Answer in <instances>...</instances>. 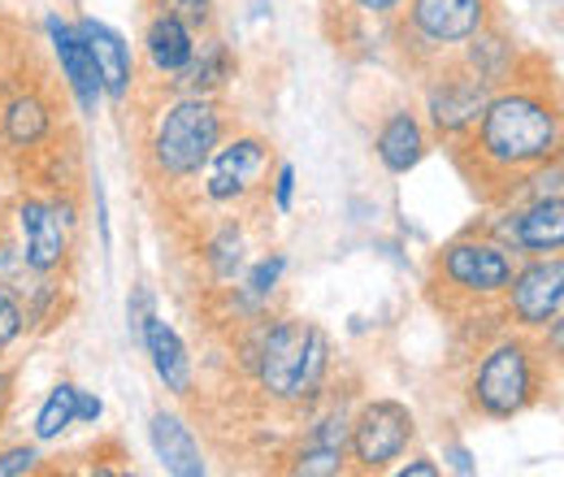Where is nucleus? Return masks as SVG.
I'll use <instances>...</instances> for the list:
<instances>
[{"label":"nucleus","instance_id":"14","mask_svg":"<svg viewBox=\"0 0 564 477\" xmlns=\"http://www.w3.org/2000/svg\"><path fill=\"white\" fill-rule=\"evenodd\" d=\"M44 31H48L53 57H57V66H62V78H66V87H70L74 105H78V109L91 118V113L100 109L105 91H100V74H96V62H91V53H87L83 35L74 31L70 22H62L57 13L44 22Z\"/></svg>","mask_w":564,"mask_h":477},{"label":"nucleus","instance_id":"20","mask_svg":"<svg viewBox=\"0 0 564 477\" xmlns=\"http://www.w3.org/2000/svg\"><path fill=\"white\" fill-rule=\"evenodd\" d=\"M422 156H425V127L417 122V113L395 109V113L382 122V131H378V161H382L391 174H409Z\"/></svg>","mask_w":564,"mask_h":477},{"label":"nucleus","instance_id":"7","mask_svg":"<svg viewBox=\"0 0 564 477\" xmlns=\"http://www.w3.org/2000/svg\"><path fill=\"white\" fill-rule=\"evenodd\" d=\"M508 317L521 330H547L552 322H561L564 304V261L552 257H534L530 265L512 270L508 278Z\"/></svg>","mask_w":564,"mask_h":477},{"label":"nucleus","instance_id":"5","mask_svg":"<svg viewBox=\"0 0 564 477\" xmlns=\"http://www.w3.org/2000/svg\"><path fill=\"white\" fill-rule=\"evenodd\" d=\"M438 278L447 282V291L465 295V300H478L487 304L495 295H503L508 278H512V257L499 239H478V235H465V239H452L438 257Z\"/></svg>","mask_w":564,"mask_h":477},{"label":"nucleus","instance_id":"13","mask_svg":"<svg viewBox=\"0 0 564 477\" xmlns=\"http://www.w3.org/2000/svg\"><path fill=\"white\" fill-rule=\"evenodd\" d=\"M74 31L83 35L91 62H96V74H100V91L105 100L113 105H127L131 96V83H135V57H131V44L100 18H78Z\"/></svg>","mask_w":564,"mask_h":477},{"label":"nucleus","instance_id":"28","mask_svg":"<svg viewBox=\"0 0 564 477\" xmlns=\"http://www.w3.org/2000/svg\"><path fill=\"white\" fill-rule=\"evenodd\" d=\"M40 469V452L35 447H4L0 452V477H22Z\"/></svg>","mask_w":564,"mask_h":477},{"label":"nucleus","instance_id":"4","mask_svg":"<svg viewBox=\"0 0 564 477\" xmlns=\"http://www.w3.org/2000/svg\"><path fill=\"white\" fill-rule=\"evenodd\" d=\"M539 387H543L539 351L525 339H499L474 373L469 400L491 421H512L539 400Z\"/></svg>","mask_w":564,"mask_h":477},{"label":"nucleus","instance_id":"30","mask_svg":"<svg viewBox=\"0 0 564 477\" xmlns=\"http://www.w3.org/2000/svg\"><path fill=\"white\" fill-rule=\"evenodd\" d=\"M100 412H105V404H100L96 395H87V391H74V421H83V425H96V421H100Z\"/></svg>","mask_w":564,"mask_h":477},{"label":"nucleus","instance_id":"33","mask_svg":"<svg viewBox=\"0 0 564 477\" xmlns=\"http://www.w3.org/2000/svg\"><path fill=\"white\" fill-rule=\"evenodd\" d=\"M9 395H13V373L0 365V421H4V409H9Z\"/></svg>","mask_w":564,"mask_h":477},{"label":"nucleus","instance_id":"16","mask_svg":"<svg viewBox=\"0 0 564 477\" xmlns=\"http://www.w3.org/2000/svg\"><path fill=\"white\" fill-rule=\"evenodd\" d=\"M140 347L152 356V369H156V378H161V387H165L170 395H192V378H196V369H192L187 343L178 339V330H174L170 322L152 317L148 330H143Z\"/></svg>","mask_w":564,"mask_h":477},{"label":"nucleus","instance_id":"19","mask_svg":"<svg viewBox=\"0 0 564 477\" xmlns=\"http://www.w3.org/2000/svg\"><path fill=\"white\" fill-rule=\"evenodd\" d=\"M196 44H200L196 31H192L187 22H178V18H170V13H156V18L148 22V31H143L148 66L156 69V74H165V78H178L183 69L192 66Z\"/></svg>","mask_w":564,"mask_h":477},{"label":"nucleus","instance_id":"29","mask_svg":"<svg viewBox=\"0 0 564 477\" xmlns=\"http://www.w3.org/2000/svg\"><path fill=\"white\" fill-rule=\"evenodd\" d=\"M291 196H295V170H291V165H279V174H274V208L286 213V208H291Z\"/></svg>","mask_w":564,"mask_h":477},{"label":"nucleus","instance_id":"27","mask_svg":"<svg viewBox=\"0 0 564 477\" xmlns=\"http://www.w3.org/2000/svg\"><path fill=\"white\" fill-rule=\"evenodd\" d=\"M156 317V308H152V291L148 286H135L131 291V304H127V326H131V339L140 343L143 330H148V322Z\"/></svg>","mask_w":564,"mask_h":477},{"label":"nucleus","instance_id":"12","mask_svg":"<svg viewBox=\"0 0 564 477\" xmlns=\"http://www.w3.org/2000/svg\"><path fill=\"white\" fill-rule=\"evenodd\" d=\"M499 243L530 257H552L564 248V205L561 196H534L525 208L499 221Z\"/></svg>","mask_w":564,"mask_h":477},{"label":"nucleus","instance_id":"15","mask_svg":"<svg viewBox=\"0 0 564 477\" xmlns=\"http://www.w3.org/2000/svg\"><path fill=\"white\" fill-rule=\"evenodd\" d=\"M348 434H352V416H348L344 409L326 412V416L308 430L304 447L295 452L291 474H304V477L344 474V460H348Z\"/></svg>","mask_w":564,"mask_h":477},{"label":"nucleus","instance_id":"11","mask_svg":"<svg viewBox=\"0 0 564 477\" xmlns=\"http://www.w3.org/2000/svg\"><path fill=\"white\" fill-rule=\"evenodd\" d=\"M491 18V0H409V22L434 48L469 44Z\"/></svg>","mask_w":564,"mask_h":477},{"label":"nucleus","instance_id":"1","mask_svg":"<svg viewBox=\"0 0 564 477\" xmlns=\"http://www.w3.org/2000/svg\"><path fill=\"white\" fill-rule=\"evenodd\" d=\"M478 165L499 178H521L556 161L561 148V113L543 91L517 87L487 100L478 127L469 131Z\"/></svg>","mask_w":564,"mask_h":477},{"label":"nucleus","instance_id":"17","mask_svg":"<svg viewBox=\"0 0 564 477\" xmlns=\"http://www.w3.org/2000/svg\"><path fill=\"white\" fill-rule=\"evenodd\" d=\"M0 135L9 148H40L53 135V105L35 87H18L0 105Z\"/></svg>","mask_w":564,"mask_h":477},{"label":"nucleus","instance_id":"32","mask_svg":"<svg viewBox=\"0 0 564 477\" xmlns=\"http://www.w3.org/2000/svg\"><path fill=\"white\" fill-rule=\"evenodd\" d=\"M400 477H438V465L425 460V456H417V460H409V465L400 469Z\"/></svg>","mask_w":564,"mask_h":477},{"label":"nucleus","instance_id":"9","mask_svg":"<svg viewBox=\"0 0 564 477\" xmlns=\"http://www.w3.org/2000/svg\"><path fill=\"white\" fill-rule=\"evenodd\" d=\"M205 170H209L205 196H209L213 205H235V200L252 196V192L265 183L270 148H265V139L239 135V139H230V143H217Z\"/></svg>","mask_w":564,"mask_h":477},{"label":"nucleus","instance_id":"25","mask_svg":"<svg viewBox=\"0 0 564 477\" xmlns=\"http://www.w3.org/2000/svg\"><path fill=\"white\" fill-rule=\"evenodd\" d=\"M152 4H156V13H170V18L187 22L192 31L213 22V0H152Z\"/></svg>","mask_w":564,"mask_h":477},{"label":"nucleus","instance_id":"6","mask_svg":"<svg viewBox=\"0 0 564 477\" xmlns=\"http://www.w3.org/2000/svg\"><path fill=\"white\" fill-rule=\"evenodd\" d=\"M413 434H417V416L404 409L400 400H373L352 421L348 452H352L356 465L365 474H382L391 460L404 456V447L413 443Z\"/></svg>","mask_w":564,"mask_h":477},{"label":"nucleus","instance_id":"22","mask_svg":"<svg viewBox=\"0 0 564 477\" xmlns=\"http://www.w3.org/2000/svg\"><path fill=\"white\" fill-rule=\"evenodd\" d=\"M74 391H78L74 382H62V387L48 391L44 409H40V416H35V438H40V443L62 438V434L74 425Z\"/></svg>","mask_w":564,"mask_h":477},{"label":"nucleus","instance_id":"2","mask_svg":"<svg viewBox=\"0 0 564 477\" xmlns=\"http://www.w3.org/2000/svg\"><path fill=\"white\" fill-rule=\"evenodd\" d=\"M252 369L270 400H279V404L313 400L330 369V343L322 335V326H313V322L279 317L274 326L261 330Z\"/></svg>","mask_w":564,"mask_h":477},{"label":"nucleus","instance_id":"31","mask_svg":"<svg viewBox=\"0 0 564 477\" xmlns=\"http://www.w3.org/2000/svg\"><path fill=\"white\" fill-rule=\"evenodd\" d=\"M360 13H369V18H382V13H391V9H400L404 0H352Z\"/></svg>","mask_w":564,"mask_h":477},{"label":"nucleus","instance_id":"10","mask_svg":"<svg viewBox=\"0 0 564 477\" xmlns=\"http://www.w3.org/2000/svg\"><path fill=\"white\" fill-rule=\"evenodd\" d=\"M491 96H495L491 83H482L469 69H456V74H447V78H438L430 87L425 109H430V122H434L438 135L465 139L478 127V118H482V109H487Z\"/></svg>","mask_w":564,"mask_h":477},{"label":"nucleus","instance_id":"26","mask_svg":"<svg viewBox=\"0 0 564 477\" xmlns=\"http://www.w3.org/2000/svg\"><path fill=\"white\" fill-rule=\"evenodd\" d=\"M22 330H26V313H22V308H18V300L0 286V351L18 339Z\"/></svg>","mask_w":564,"mask_h":477},{"label":"nucleus","instance_id":"21","mask_svg":"<svg viewBox=\"0 0 564 477\" xmlns=\"http://www.w3.org/2000/svg\"><path fill=\"white\" fill-rule=\"evenodd\" d=\"M230 74H235L230 48H226L221 40H205V44H196L192 66L183 69L178 78H170V83H183V87H187V96H213Z\"/></svg>","mask_w":564,"mask_h":477},{"label":"nucleus","instance_id":"3","mask_svg":"<svg viewBox=\"0 0 564 477\" xmlns=\"http://www.w3.org/2000/svg\"><path fill=\"white\" fill-rule=\"evenodd\" d=\"M221 143V109L209 96H178L161 109L148 152L161 178H196Z\"/></svg>","mask_w":564,"mask_h":477},{"label":"nucleus","instance_id":"24","mask_svg":"<svg viewBox=\"0 0 564 477\" xmlns=\"http://www.w3.org/2000/svg\"><path fill=\"white\" fill-rule=\"evenodd\" d=\"M282 270H286V257H265V261H257L252 270H248V278H243V291L252 295V300H270L274 295V286H279Z\"/></svg>","mask_w":564,"mask_h":477},{"label":"nucleus","instance_id":"8","mask_svg":"<svg viewBox=\"0 0 564 477\" xmlns=\"http://www.w3.org/2000/svg\"><path fill=\"white\" fill-rule=\"evenodd\" d=\"M70 208L62 200H22L18 205V230H22V265L31 273H57L70 257Z\"/></svg>","mask_w":564,"mask_h":477},{"label":"nucleus","instance_id":"18","mask_svg":"<svg viewBox=\"0 0 564 477\" xmlns=\"http://www.w3.org/2000/svg\"><path fill=\"white\" fill-rule=\"evenodd\" d=\"M148 438H152V452L161 460V469L174 477H205L209 465L200 456V443L192 438V430L174 416V412H156L152 425H148Z\"/></svg>","mask_w":564,"mask_h":477},{"label":"nucleus","instance_id":"34","mask_svg":"<svg viewBox=\"0 0 564 477\" xmlns=\"http://www.w3.org/2000/svg\"><path fill=\"white\" fill-rule=\"evenodd\" d=\"M452 469H456V474H474V460H469L465 447H452Z\"/></svg>","mask_w":564,"mask_h":477},{"label":"nucleus","instance_id":"23","mask_svg":"<svg viewBox=\"0 0 564 477\" xmlns=\"http://www.w3.org/2000/svg\"><path fill=\"white\" fill-rule=\"evenodd\" d=\"M205 261H209L217 282H230L239 273V265H243V235L235 226H221L209 239V248H205Z\"/></svg>","mask_w":564,"mask_h":477}]
</instances>
